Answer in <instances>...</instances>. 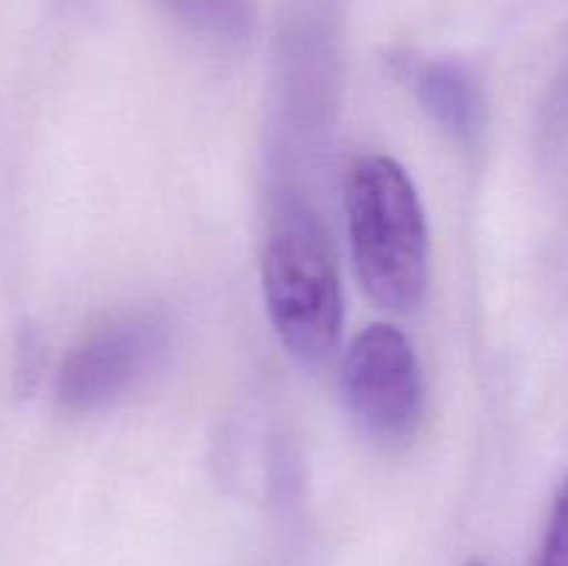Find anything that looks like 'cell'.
<instances>
[{"label": "cell", "instance_id": "cell-1", "mask_svg": "<svg viewBox=\"0 0 568 566\" xmlns=\"http://www.w3.org/2000/svg\"><path fill=\"white\" fill-rule=\"evenodd\" d=\"M344 194L361 286L381 309L414 311L430 286V242L408 172L386 155H364Z\"/></svg>", "mask_w": 568, "mask_h": 566}, {"label": "cell", "instance_id": "cell-2", "mask_svg": "<svg viewBox=\"0 0 568 566\" xmlns=\"http://www.w3.org/2000/svg\"><path fill=\"white\" fill-rule=\"evenodd\" d=\"M264 294L283 347L303 366L325 364L342 338V281L325 228L294 200L281 205L270 228Z\"/></svg>", "mask_w": 568, "mask_h": 566}, {"label": "cell", "instance_id": "cell-3", "mask_svg": "<svg viewBox=\"0 0 568 566\" xmlns=\"http://www.w3.org/2000/svg\"><path fill=\"white\" fill-rule=\"evenodd\" d=\"M342 394L361 431L381 444H403L422 420V372L408 338L392 325H369L342 361Z\"/></svg>", "mask_w": 568, "mask_h": 566}, {"label": "cell", "instance_id": "cell-4", "mask_svg": "<svg viewBox=\"0 0 568 566\" xmlns=\"http://www.w3.org/2000/svg\"><path fill=\"white\" fill-rule=\"evenodd\" d=\"M166 331L153 314L122 316L89 333L61 364L59 403L98 411L128 392L164 350Z\"/></svg>", "mask_w": 568, "mask_h": 566}, {"label": "cell", "instance_id": "cell-5", "mask_svg": "<svg viewBox=\"0 0 568 566\" xmlns=\"http://www.w3.org/2000/svg\"><path fill=\"white\" fill-rule=\"evenodd\" d=\"M414 89L427 114L460 142H475L486 125V100L464 67L425 61L414 72Z\"/></svg>", "mask_w": 568, "mask_h": 566}, {"label": "cell", "instance_id": "cell-6", "mask_svg": "<svg viewBox=\"0 0 568 566\" xmlns=\"http://www.w3.org/2000/svg\"><path fill=\"white\" fill-rule=\"evenodd\" d=\"M161 6L216 37H242L250 26V0H159Z\"/></svg>", "mask_w": 568, "mask_h": 566}, {"label": "cell", "instance_id": "cell-7", "mask_svg": "<svg viewBox=\"0 0 568 566\" xmlns=\"http://www.w3.org/2000/svg\"><path fill=\"white\" fill-rule=\"evenodd\" d=\"M532 566H568V477L558 488L552 516H549L547 533H544L541 549Z\"/></svg>", "mask_w": 568, "mask_h": 566}, {"label": "cell", "instance_id": "cell-8", "mask_svg": "<svg viewBox=\"0 0 568 566\" xmlns=\"http://www.w3.org/2000/svg\"><path fill=\"white\" fill-rule=\"evenodd\" d=\"M466 566H488V564H483V560H469V564Z\"/></svg>", "mask_w": 568, "mask_h": 566}]
</instances>
